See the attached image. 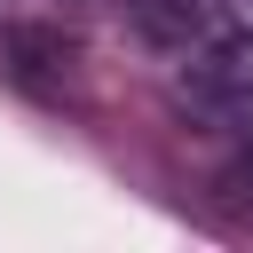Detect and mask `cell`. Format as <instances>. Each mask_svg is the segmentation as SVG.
Here are the masks:
<instances>
[{"label": "cell", "mask_w": 253, "mask_h": 253, "mask_svg": "<svg viewBox=\"0 0 253 253\" xmlns=\"http://www.w3.org/2000/svg\"><path fill=\"white\" fill-rule=\"evenodd\" d=\"M206 8L213 0H126V16H134V32L150 40V47H190L198 40V24H206Z\"/></svg>", "instance_id": "obj_2"}, {"label": "cell", "mask_w": 253, "mask_h": 253, "mask_svg": "<svg viewBox=\"0 0 253 253\" xmlns=\"http://www.w3.org/2000/svg\"><path fill=\"white\" fill-rule=\"evenodd\" d=\"M190 95L206 119H253V0H213L190 40Z\"/></svg>", "instance_id": "obj_1"}]
</instances>
